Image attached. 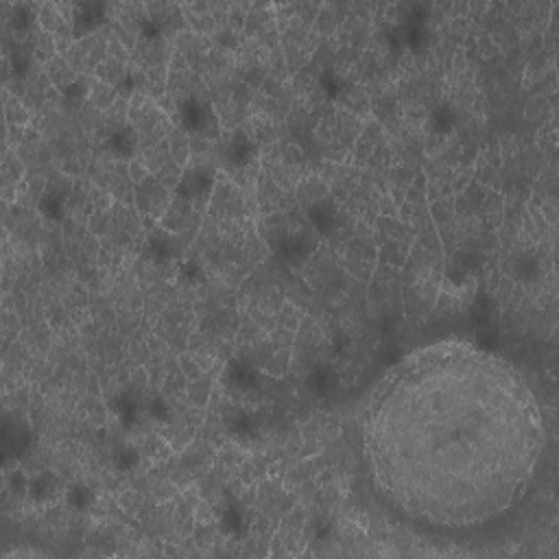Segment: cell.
Listing matches in <instances>:
<instances>
[{
  "mask_svg": "<svg viewBox=\"0 0 559 559\" xmlns=\"http://www.w3.org/2000/svg\"><path fill=\"white\" fill-rule=\"evenodd\" d=\"M376 496L430 531H476L509 515L546 454L537 395L504 358L465 341L430 343L373 386L360 419Z\"/></svg>",
  "mask_w": 559,
  "mask_h": 559,
  "instance_id": "cell-1",
  "label": "cell"
}]
</instances>
